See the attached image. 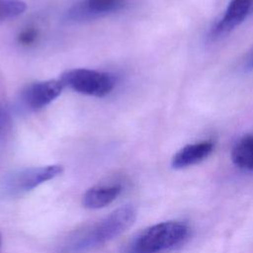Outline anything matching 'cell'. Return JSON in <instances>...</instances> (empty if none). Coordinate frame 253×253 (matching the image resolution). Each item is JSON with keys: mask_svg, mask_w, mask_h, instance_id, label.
<instances>
[{"mask_svg": "<svg viewBox=\"0 0 253 253\" xmlns=\"http://www.w3.org/2000/svg\"><path fill=\"white\" fill-rule=\"evenodd\" d=\"M136 211L122 206L98 221L72 231L64 240L62 253H89L115 239L135 221Z\"/></svg>", "mask_w": 253, "mask_h": 253, "instance_id": "6da1fadb", "label": "cell"}, {"mask_svg": "<svg viewBox=\"0 0 253 253\" xmlns=\"http://www.w3.org/2000/svg\"><path fill=\"white\" fill-rule=\"evenodd\" d=\"M189 226L177 220L162 221L141 231L130 245L131 253H161L183 244L188 238Z\"/></svg>", "mask_w": 253, "mask_h": 253, "instance_id": "7a4b0ae2", "label": "cell"}, {"mask_svg": "<svg viewBox=\"0 0 253 253\" xmlns=\"http://www.w3.org/2000/svg\"><path fill=\"white\" fill-rule=\"evenodd\" d=\"M65 87L79 94L102 98L112 92L115 78L103 71L88 68H72L61 73L59 78Z\"/></svg>", "mask_w": 253, "mask_h": 253, "instance_id": "3957f363", "label": "cell"}, {"mask_svg": "<svg viewBox=\"0 0 253 253\" xmlns=\"http://www.w3.org/2000/svg\"><path fill=\"white\" fill-rule=\"evenodd\" d=\"M63 172L59 164L30 167L14 171L4 177L1 182L2 191L10 196L26 194L40 185L52 180Z\"/></svg>", "mask_w": 253, "mask_h": 253, "instance_id": "277c9868", "label": "cell"}, {"mask_svg": "<svg viewBox=\"0 0 253 253\" xmlns=\"http://www.w3.org/2000/svg\"><path fill=\"white\" fill-rule=\"evenodd\" d=\"M64 88V84L59 78L37 81L23 89L21 100L29 110L38 111L53 102L62 93Z\"/></svg>", "mask_w": 253, "mask_h": 253, "instance_id": "5b68a950", "label": "cell"}, {"mask_svg": "<svg viewBox=\"0 0 253 253\" xmlns=\"http://www.w3.org/2000/svg\"><path fill=\"white\" fill-rule=\"evenodd\" d=\"M126 0H80L67 13L72 21H84L103 17L121 10Z\"/></svg>", "mask_w": 253, "mask_h": 253, "instance_id": "8992f818", "label": "cell"}, {"mask_svg": "<svg viewBox=\"0 0 253 253\" xmlns=\"http://www.w3.org/2000/svg\"><path fill=\"white\" fill-rule=\"evenodd\" d=\"M252 7V0H231L223 14L211 31L212 40L219 39L232 32L247 17Z\"/></svg>", "mask_w": 253, "mask_h": 253, "instance_id": "52a82bcc", "label": "cell"}, {"mask_svg": "<svg viewBox=\"0 0 253 253\" xmlns=\"http://www.w3.org/2000/svg\"><path fill=\"white\" fill-rule=\"evenodd\" d=\"M123 187L118 182L100 183L89 188L82 197V205L86 209L99 210L111 205L122 193Z\"/></svg>", "mask_w": 253, "mask_h": 253, "instance_id": "ba28073f", "label": "cell"}, {"mask_svg": "<svg viewBox=\"0 0 253 253\" xmlns=\"http://www.w3.org/2000/svg\"><path fill=\"white\" fill-rule=\"evenodd\" d=\"M211 141H201L187 144L175 153L171 166L174 169H184L207 159L213 150Z\"/></svg>", "mask_w": 253, "mask_h": 253, "instance_id": "9c48e42d", "label": "cell"}, {"mask_svg": "<svg viewBox=\"0 0 253 253\" xmlns=\"http://www.w3.org/2000/svg\"><path fill=\"white\" fill-rule=\"evenodd\" d=\"M233 164L240 170L253 173V133L240 137L231 151Z\"/></svg>", "mask_w": 253, "mask_h": 253, "instance_id": "30bf717a", "label": "cell"}, {"mask_svg": "<svg viewBox=\"0 0 253 253\" xmlns=\"http://www.w3.org/2000/svg\"><path fill=\"white\" fill-rule=\"evenodd\" d=\"M26 8V3L22 0H0V22L17 18Z\"/></svg>", "mask_w": 253, "mask_h": 253, "instance_id": "8fae6325", "label": "cell"}, {"mask_svg": "<svg viewBox=\"0 0 253 253\" xmlns=\"http://www.w3.org/2000/svg\"><path fill=\"white\" fill-rule=\"evenodd\" d=\"M37 38V31L34 29H26L24 30L18 37L19 42L22 44H30L34 42Z\"/></svg>", "mask_w": 253, "mask_h": 253, "instance_id": "7c38bea8", "label": "cell"}, {"mask_svg": "<svg viewBox=\"0 0 253 253\" xmlns=\"http://www.w3.org/2000/svg\"><path fill=\"white\" fill-rule=\"evenodd\" d=\"M244 69L247 71L253 70V47L248 52V54L244 60Z\"/></svg>", "mask_w": 253, "mask_h": 253, "instance_id": "4fadbf2b", "label": "cell"}, {"mask_svg": "<svg viewBox=\"0 0 253 253\" xmlns=\"http://www.w3.org/2000/svg\"><path fill=\"white\" fill-rule=\"evenodd\" d=\"M1 245H2V236L0 234V248H1Z\"/></svg>", "mask_w": 253, "mask_h": 253, "instance_id": "5bb4252c", "label": "cell"}]
</instances>
